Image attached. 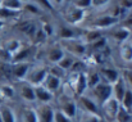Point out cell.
<instances>
[{
  "instance_id": "1",
  "label": "cell",
  "mask_w": 132,
  "mask_h": 122,
  "mask_svg": "<svg viewBox=\"0 0 132 122\" xmlns=\"http://www.w3.org/2000/svg\"><path fill=\"white\" fill-rule=\"evenodd\" d=\"M56 13H59L60 21H63L67 25L75 26V27H81L84 25V22L86 21V18H87V12L84 10V9L77 8L69 0Z\"/></svg>"
},
{
  "instance_id": "2",
  "label": "cell",
  "mask_w": 132,
  "mask_h": 122,
  "mask_svg": "<svg viewBox=\"0 0 132 122\" xmlns=\"http://www.w3.org/2000/svg\"><path fill=\"white\" fill-rule=\"evenodd\" d=\"M58 42L63 48L65 54H69L76 59H84L87 54V45L81 37L69 39V40H59Z\"/></svg>"
},
{
  "instance_id": "3",
  "label": "cell",
  "mask_w": 132,
  "mask_h": 122,
  "mask_svg": "<svg viewBox=\"0 0 132 122\" xmlns=\"http://www.w3.org/2000/svg\"><path fill=\"white\" fill-rule=\"evenodd\" d=\"M55 100H56V105H58L56 109H59L62 113H64L67 117H69L71 120L76 122L77 113H78V107H77L76 99L72 96H68L60 91L59 95H55Z\"/></svg>"
},
{
  "instance_id": "4",
  "label": "cell",
  "mask_w": 132,
  "mask_h": 122,
  "mask_svg": "<svg viewBox=\"0 0 132 122\" xmlns=\"http://www.w3.org/2000/svg\"><path fill=\"white\" fill-rule=\"evenodd\" d=\"M46 75H47V66L40 60H34L30 70H28V73H27L24 81L31 83L35 87L41 86Z\"/></svg>"
},
{
  "instance_id": "5",
  "label": "cell",
  "mask_w": 132,
  "mask_h": 122,
  "mask_svg": "<svg viewBox=\"0 0 132 122\" xmlns=\"http://www.w3.org/2000/svg\"><path fill=\"white\" fill-rule=\"evenodd\" d=\"M85 94L88 95V96L99 105V108H100L101 104H104L108 99H110V98L113 96V94H112V85H109V83H106V82L100 81L96 86L88 89Z\"/></svg>"
},
{
  "instance_id": "6",
  "label": "cell",
  "mask_w": 132,
  "mask_h": 122,
  "mask_svg": "<svg viewBox=\"0 0 132 122\" xmlns=\"http://www.w3.org/2000/svg\"><path fill=\"white\" fill-rule=\"evenodd\" d=\"M81 35H82V28L81 27H75V26L67 25L63 21H55L54 40H69V39L81 37Z\"/></svg>"
},
{
  "instance_id": "7",
  "label": "cell",
  "mask_w": 132,
  "mask_h": 122,
  "mask_svg": "<svg viewBox=\"0 0 132 122\" xmlns=\"http://www.w3.org/2000/svg\"><path fill=\"white\" fill-rule=\"evenodd\" d=\"M105 37L109 42L110 46H117L122 42H125L126 40L131 39L132 37V32L125 26H122L121 23L114 26L113 28L108 30L105 32Z\"/></svg>"
},
{
  "instance_id": "8",
  "label": "cell",
  "mask_w": 132,
  "mask_h": 122,
  "mask_svg": "<svg viewBox=\"0 0 132 122\" xmlns=\"http://www.w3.org/2000/svg\"><path fill=\"white\" fill-rule=\"evenodd\" d=\"M112 49L117 50L118 58L125 66V68L132 67V37L117 46H112Z\"/></svg>"
},
{
  "instance_id": "9",
  "label": "cell",
  "mask_w": 132,
  "mask_h": 122,
  "mask_svg": "<svg viewBox=\"0 0 132 122\" xmlns=\"http://www.w3.org/2000/svg\"><path fill=\"white\" fill-rule=\"evenodd\" d=\"M119 107H121L119 102L116 100V99L112 96V98L108 99L104 104L100 105V116H101V118H105L106 121H109V122H114Z\"/></svg>"
},
{
  "instance_id": "10",
  "label": "cell",
  "mask_w": 132,
  "mask_h": 122,
  "mask_svg": "<svg viewBox=\"0 0 132 122\" xmlns=\"http://www.w3.org/2000/svg\"><path fill=\"white\" fill-rule=\"evenodd\" d=\"M97 71H99V75H100L101 81L106 82L109 85H113L114 82L119 79V76H121V70H118L116 66H113L110 63H106V64L99 67Z\"/></svg>"
},
{
  "instance_id": "11",
  "label": "cell",
  "mask_w": 132,
  "mask_h": 122,
  "mask_svg": "<svg viewBox=\"0 0 132 122\" xmlns=\"http://www.w3.org/2000/svg\"><path fill=\"white\" fill-rule=\"evenodd\" d=\"M32 62H15L10 63V77L17 82L24 81L28 70L31 67Z\"/></svg>"
},
{
  "instance_id": "12",
  "label": "cell",
  "mask_w": 132,
  "mask_h": 122,
  "mask_svg": "<svg viewBox=\"0 0 132 122\" xmlns=\"http://www.w3.org/2000/svg\"><path fill=\"white\" fill-rule=\"evenodd\" d=\"M24 44H27V42H24L21 37H18V36L14 34V35H10L9 37H6L5 40L1 42L0 49H3L4 51H6V53L10 55V58H12Z\"/></svg>"
},
{
  "instance_id": "13",
  "label": "cell",
  "mask_w": 132,
  "mask_h": 122,
  "mask_svg": "<svg viewBox=\"0 0 132 122\" xmlns=\"http://www.w3.org/2000/svg\"><path fill=\"white\" fill-rule=\"evenodd\" d=\"M15 93H18V95L22 98V100H24L26 103H36V98H35V86H32L31 83L26 81L17 82V89Z\"/></svg>"
},
{
  "instance_id": "14",
  "label": "cell",
  "mask_w": 132,
  "mask_h": 122,
  "mask_svg": "<svg viewBox=\"0 0 132 122\" xmlns=\"http://www.w3.org/2000/svg\"><path fill=\"white\" fill-rule=\"evenodd\" d=\"M77 107L78 111H84V112H88V113H95V115H100V108L99 105L86 94L77 96Z\"/></svg>"
},
{
  "instance_id": "15",
  "label": "cell",
  "mask_w": 132,
  "mask_h": 122,
  "mask_svg": "<svg viewBox=\"0 0 132 122\" xmlns=\"http://www.w3.org/2000/svg\"><path fill=\"white\" fill-rule=\"evenodd\" d=\"M54 107L53 104L47 103H37L35 107L36 115H37V122H53L54 120Z\"/></svg>"
},
{
  "instance_id": "16",
  "label": "cell",
  "mask_w": 132,
  "mask_h": 122,
  "mask_svg": "<svg viewBox=\"0 0 132 122\" xmlns=\"http://www.w3.org/2000/svg\"><path fill=\"white\" fill-rule=\"evenodd\" d=\"M63 82H64L63 80H60V79H58V77H55V76H53V75H49V73H47L41 86H44L45 89H46L47 91H50L51 94L56 95V93H58V91H60Z\"/></svg>"
},
{
  "instance_id": "17",
  "label": "cell",
  "mask_w": 132,
  "mask_h": 122,
  "mask_svg": "<svg viewBox=\"0 0 132 122\" xmlns=\"http://www.w3.org/2000/svg\"><path fill=\"white\" fill-rule=\"evenodd\" d=\"M116 0H91V8L87 14H99V13H106L108 9L112 6V4Z\"/></svg>"
},
{
  "instance_id": "18",
  "label": "cell",
  "mask_w": 132,
  "mask_h": 122,
  "mask_svg": "<svg viewBox=\"0 0 132 122\" xmlns=\"http://www.w3.org/2000/svg\"><path fill=\"white\" fill-rule=\"evenodd\" d=\"M35 98H36V103L53 104V102L55 100V95L51 94L50 91H47L44 86H36L35 87Z\"/></svg>"
},
{
  "instance_id": "19",
  "label": "cell",
  "mask_w": 132,
  "mask_h": 122,
  "mask_svg": "<svg viewBox=\"0 0 132 122\" xmlns=\"http://www.w3.org/2000/svg\"><path fill=\"white\" fill-rule=\"evenodd\" d=\"M126 89H127V85H126V82H125L122 75H121L119 79L112 85V94H113V98L121 103V100H122V98H123V95H125Z\"/></svg>"
},
{
  "instance_id": "20",
  "label": "cell",
  "mask_w": 132,
  "mask_h": 122,
  "mask_svg": "<svg viewBox=\"0 0 132 122\" xmlns=\"http://www.w3.org/2000/svg\"><path fill=\"white\" fill-rule=\"evenodd\" d=\"M0 118L1 122H17L15 112L6 104H0Z\"/></svg>"
},
{
  "instance_id": "21",
  "label": "cell",
  "mask_w": 132,
  "mask_h": 122,
  "mask_svg": "<svg viewBox=\"0 0 132 122\" xmlns=\"http://www.w3.org/2000/svg\"><path fill=\"white\" fill-rule=\"evenodd\" d=\"M17 95L15 93V87L10 83H3L0 85V100L4 99V100H12L14 99Z\"/></svg>"
},
{
  "instance_id": "22",
  "label": "cell",
  "mask_w": 132,
  "mask_h": 122,
  "mask_svg": "<svg viewBox=\"0 0 132 122\" xmlns=\"http://www.w3.org/2000/svg\"><path fill=\"white\" fill-rule=\"evenodd\" d=\"M86 81H87V90L94 87V86H96L101 81L97 68H88L86 71Z\"/></svg>"
},
{
  "instance_id": "23",
  "label": "cell",
  "mask_w": 132,
  "mask_h": 122,
  "mask_svg": "<svg viewBox=\"0 0 132 122\" xmlns=\"http://www.w3.org/2000/svg\"><path fill=\"white\" fill-rule=\"evenodd\" d=\"M77 122H103V118L100 115H95V113H88L84 111H78L77 113Z\"/></svg>"
},
{
  "instance_id": "24",
  "label": "cell",
  "mask_w": 132,
  "mask_h": 122,
  "mask_svg": "<svg viewBox=\"0 0 132 122\" xmlns=\"http://www.w3.org/2000/svg\"><path fill=\"white\" fill-rule=\"evenodd\" d=\"M0 6L17 13H21L23 10V4L19 0H0Z\"/></svg>"
},
{
  "instance_id": "25",
  "label": "cell",
  "mask_w": 132,
  "mask_h": 122,
  "mask_svg": "<svg viewBox=\"0 0 132 122\" xmlns=\"http://www.w3.org/2000/svg\"><path fill=\"white\" fill-rule=\"evenodd\" d=\"M22 122H37V115L35 107L26 105L22 109Z\"/></svg>"
},
{
  "instance_id": "26",
  "label": "cell",
  "mask_w": 132,
  "mask_h": 122,
  "mask_svg": "<svg viewBox=\"0 0 132 122\" xmlns=\"http://www.w3.org/2000/svg\"><path fill=\"white\" fill-rule=\"evenodd\" d=\"M119 104L127 112H130V113L132 112V87L127 86V89L125 91V95H123V98H122V100H121Z\"/></svg>"
},
{
  "instance_id": "27",
  "label": "cell",
  "mask_w": 132,
  "mask_h": 122,
  "mask_svg": "<svg viewBox=\"0 0 132 122\" xmlns=\"http://www.w3.org/2000/svg\"><path fill=\"white\" fill-rule=\"evenodd\" d=\"M75 60H76V58H73L72 55H69V54H64V57L59 60V63H58L56 66H58L59 68H62L65 73H68L69 70H71V67L73 66Z\"/></svg>"
},
{
  "instance_id": "28",
  "label": "cell",
  "mask_w": 132,
  "mask_h": 122,
  "mask_svg": "<svg viewBox=\"0 0 132 122\" xmlns=\"http://www.w3.org/2000/svg\"><path fill=\"white\" fill-rule=\"evenodd\" d=\"M47 73L49 75H53V76H55V77H58V79H60L63 81H65V77H67V73L62 68H59L56 64L47 66Z\"/></svg>"
},
{
  "instance_id": "29",
  "label": "cell",
  "mask_w": 132,
  "mask_h": 122,
  "mask_svg": "<svg viewBox=\"0 0 132 122\" xmlns=\"http://www.w3.org/2000/svg\"><path fill=\"white\" fill-rule=\"evenodd\" d=\"M114 122H132L131 113L127 112L126 109H123L122 107H119L118 113H117V117H116Z\"/></svg>"
},
{
  "instance_id": "30",
  "label": "cell",
  "mask_w": 132,
  "mask_h": 122,
  "mask_svg": "<svg viewBox=\"0 0 132 122\" xmlns=\"http://www.w3.org/2000/svg\"><path fill=\"white\" fill-rule=\"evenodd\" d=\"M121 75H122L123 80L126 82V85L130 86V87H132V68L131 67L122 68V70H121Z\"/></svg>"
},
{
  "instance_id": "31",
  "label": "cell",
  "mask_w": 132,
  "mask_h": 122,
  "mask_svg": "<svg viewBox=\"0 0 132 122\" xmlns=\"http://www.w3.org/2000/svg\"><path fill=\"white\" fill-rule=\"evenodd\" d=\"M53 122H75V121L71 120L69 117H67L59 109H54V120H53Z\"/></svg>"
},
{
  "instance_id": "32",
  "label": "cell",
  "mask_w": 132,
  "mask_h": 122,
  "mask_svg": "<svg viewBox=\"0 0 132 122\" xmlns=\"http://www.w3.org/2000/svg\"><path fill=\"white\" fill-rule=\"evenodd\" d=\"M116 4L123 12H128L132 9V0H116Z\"/></svg>"
},
{
  "instance_id": "33",
  "label": "cell",
  "mask_w": 132,
  "mask_h": 122,
  "mask_svg": "<svg viewBox=\"0 0 132 122\" xmlns=\"http://www.w3.org/2000/svg\"><path fill=\"white\" fill-rule=\"evenodd\" d=\"M67 1H68V0H50V3L53 4V6L55 8L56 12H58V10H59V9L67 3Z\"/></svg>"
},
{
  "instance_id": "34",
  "label": "cell",
  "mask_w": 132,
  "mask_h": 122,
  "mask_svg": "<svg viewBox=\"0 0 132 122\" xmlns=\"http://www.w3.org/2000/svg\"><path fill=\"white\" fill-rule=\"evenodd\" d=\"M6 26H8V25H6L5 22H3V21H0V31H1V30H4V28H5Z\"/></svg>"
},
{
  "instance_id": "35",
  "label": "cell",
  "mask_w": 132,
  "mask_h": 122,
  "mask_svg": "<svg viewBox=\"0 0 132 122\" xmlns=\"http://www.w3.org/2000/svg\"><path fill=\"white\" fill-rule=\"evenodd\" d=\"M19 1H21V3H22V4H23V6H24V5H26V4H30V3H31V1H32V0H19Z\"/></svg>"
},
{
  "instance_id": "36",
  "label": "cell",
  "mask_w": 132,
  "mask_h": 122,
  "mask_svg": "<svg viewBox=\"0 0 132 122\" xmlns=\"http://www.w3.org/2000/svg\"><path fill=\"white\" fill-rule=\"evenodd\" d=\"M0 122H1V118H0Z\"/></svg>"
},
{
  "instance_id": "37",
  "label": "cell",
  "mask_w": 132,
  "mask_h": 122,
  "mask_svg": "<svg viewBox=\"0 0 132 122\" xmlns=\"http://www.w3.org/2000/svg\"><path fill=\"white\" fill-rule=\"evenodd\" d=\"M131 68H132V67H131Z\"/></svg>"
}]
</instances>
